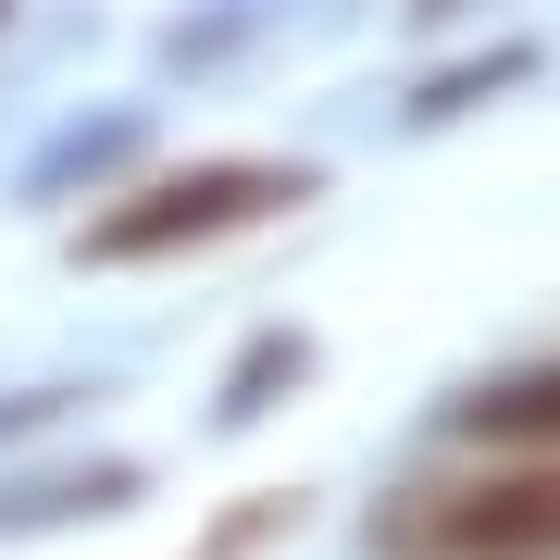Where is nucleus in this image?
Wrapping results in <instances>:
<instances>
[{"label":"nucleus","instance_id":"f257e3e1","mask_svg":"<svg viewBox=\"0 0 560 560\" xmlns=\"http://www.w3.org/2000/svg\"><path fill=\"white\" fill-rule=\"evenodd\" d=\"M374 560H560V448H486L374 499Z\"/></svg>","mask_w":560,"mask_h":560},{"label":"nucleus","instance_id":"f03ea898","mask_svg":"<svg viewBox=\"0 0 560 560\" xmlns=\"http://www.w3.org/2000/svg\"><path fill=\"white\" fill-rule=\"evenodd\" d=\"M312 200V162H275V150H237V162H162L150 187L88 224V261H187V249H224V237H261Z\"/></svg>","mask_w":560,"mask_h":560},{"label":"nucleus","instance_id":"7ed1b4c3","mask_svg":"<svg viewBox=\"0 0 560 560\" xmlns=\"http://www.w3.org/2000/svg\"><path fill=\"white\" fill-rule=\"evenodd\" d=\"M460 436H486V448H560V361H523V374L474 386V399H460Z\"/></svg>","mask_w":560,"mask_h":560}]
</instances>
